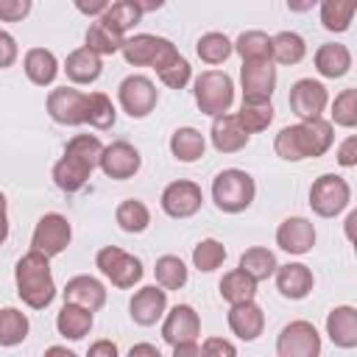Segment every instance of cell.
<instances>
[{"label": "cell", "mask_w": 357, "mask_h": 357, "mask_svg": "<svg viewBox=\"0 0 357 357\" xmlns=\"http://www.w3.org/2000/svg\"><path fill=\"white\" fill-rule=\"evenodd\" d=\"M137 354H151V357H159V349L151 346V343H139V346H131V357Z\"/></svg>", "instance_id": "cell-56"}, {"label": "cell", "mask_w": 357, "mask_h": 357, "mask_svg": "<svg viewBox=\"0 0 357 357\" xmlns=\"http://www.w3.org/2000/svg\"><path fill=\"white\" fill-rule=\"evenodd\" d=\"M45 354H64V357H75V354H73L70 349H64V346H50Z\"/></svg>", "instance_id": "cell-57"}, {"label": "cell", "mask_w": 357, "mask_h": 357, "mask_svg": "<svg viewBox=\"0 0 357 357\" xmlns=\"http://www.w3.org/2000/svg\"><path fill=\"white\" fill-rule=\"evenodd\" d=\"M312 6H318V0H287V8L296 14H307L312 11Z\"/></svg>", "instance_id": "cell-54"}, {"label": "cell", "mask_w": 357, "mask_h": 357, "mask_svg": "<svg viewBox=\"0 0 357 357\" xmlns=\"http://www.w3.org/2000/svg\"><path fill=\"white\" fill-rule=\"evenodd\" d=\"M218 290H220V298H223L226 304H240V301H248V298L257 296V282H254L245 271L234 268V271L223 273Z\"/></svg>", "instance_id": "cell-34"}, {"label": "cell", "mask_w": 357, "mask_h": 357, "mask_svg": "<svg viewBox=\"0 0 357 357\" xmlns=\"http://www.w3.org/2000/svg\"><path fill=\"white\" fill-rule=\"evenodd\" d=\"M201 354H206V357H234L237 354V346L229 343V340H223V337H206L201 343Z\"/></svg>", "instance_id": "cell-47"}, {"label": "cell", "mask_w": 357, "mask_h": 357, "mask_svg": "<svg viewBox=\"0 0 357 357\" xmlns=\"http://www.w3.org/2000/svg\"><path fill=\"white\" fill-rule=\"evenodd\" d=\"M240 84H243V98H259L271 100L276 89V67L271 59L262 61H243L240 67Z\"/></svg>", "instance_id": "cell-18"}, {"label": "cell", "mask_w": 357, "mask_h": 357, "mask_svg": "<svg viewBox=\"0 0 357 357\" xmlns=\"http://www.w3.org/2000/svg\"><path fill=\"white\" fill-rule=\"evenodd\" d=\"M248 137H251V134L237 123L234 114L220 112V114L212 117L209 139H212L215 151H220V153H237V151H243V148L248 145Z\"/></svg>", "instance_id": "cell-21"}, {"label": "cell", "mask_w": 357, "mask_h": 357, "mask_svg": "<svg viewBox=\"0 0 357 357\" xmlns=\"http://www.w3.org/2000/svg\"><path fill=\"white\" fill-rule=\"evenodd\" d=\"M89 357H117V346L112 340H98L89 346Z\"/></svg>", "instance_id": "cell-52"}, {"label": "cell", "mask_w": 357, "mask_h": 357, "mask_svg": "<svg viewBox=\"0 0 357 357\" xmlns=\"http://www.w3.org/2000/svg\"><path fill=\"white\" fill-rule=\"evenodd\" d=\"M312 61H315L318 75H324V78H343V75L351 70V53H349V47L340 45V42H326V45H321V47L315 50Z\"/></svg>", "instance_id": "cell-26"}, {"label": "cell", "mask_w": 357, "mask_h": 357, "mask_svg": "<svg viewBox=\"0 0 357 357\" xmlns=\"http://www.w3.org/2000/svg\"><path fill=\"white\" fill-rule=\"evenodd\" d=\"M243 61H262L271 59V36L265 31H243L237 42H231Z\"/></svg>", "instance_id": "cell-42"}, {"label": "cell", "mask_w": 357, "mask_h": 357, "mask_svg": "<svg viewBox=\"0 0 357 357\" xmlns=\"http://www.w3.org/2000/svg\"><path fill=\"white\" fill-rule=\"evenodd\" d=\"M332 142H335V126L324 117H310V120H298L296 126H284L273 139V151L284 162H304L324 156L332 148Z\"/></svg>", "instance_id": "cell-1"}, {"label": "cell", "mask_w": 357, "mask_h": 357, "mask_svg": "<svg viewBox=\"0 0 357 357\" xmlns=\"http://www.w3.org/2000/svg\"><path fill=\"white\" fill-rule=\"evenodd\" d=\"M287 103L293 109V114L298 120H310V117H324V109L329 106V92L321 81L315 78H298L290 86Z\"/></svg>", "instance_id": "cell-13"}, {"label": "cell", "mask_w": 357, "mask_h": 357, "mask_svg": "<svg viewBox=\"0 0 357 357\" xmlns=\"http://www.w3.org/2000/svg\"><path fill=\"white\" fill-rule=\"evenodd\" d=\"M95 265H98V271L114 284V287H120V290H128V287H134L139 279H142V262L134 257V254H128V251H123V248H117V245H106V248H100L98 254H95Z\"/></svg>", "instance_id": "cell-7"}, {"label": "cell", "mask_w": 357, "mask_h": 357, "mask_svg": "<svg viewBox=\"0 0 357 357\" xmlns=\"http://www.w3.org/2000/svg\"><path fill=\"white\" fill-rule=\"evenodd\" d=\"M307 56V42L301 33L296 31H279L276 36H271V61L276 64H298Z\"/></svg>", "instance_id": "cell-30"}, {"label": "cell", "mask_w": 357, "mask_h": 357, "mask_svg": "<svg viewBox=\"0 0 357 357\" xmlns=\"http://www.w3.org/2000/svg\"><path fill=\"white\" fill-rule=\"evenodd\" d=\"M153 276H156V284L165 287V290H181L187 284V279H190L187 265L178 257H173V254H165V257L156 259Z\"/></svg>", "instance_id": "cell-39"}, {"label": "cell", "mask_w": 357, "mask_h": 357, "mask_svg": "<svg viewBox=\"0 0 357 357\" xmlns=\"http://www.w3.org/2000/svg\"><path fill=\"white\" fill-rule=\"evenodd\" d=\"M47 114L59 126H84L86 123V92L75 86H56L47 95Z\"/></svg>", "instance_id": "cell-12"}, {"label": "cell", "mask_w": 357, "mask_h": 357, "mask_svg": "<svg viewBox=\"0 0 357 357\" xmlns=\"http://www.w3.org/2000/svg\"><path fill=\"white\" fill-rule=\"evenodd\" d=\"M56 329H59V335L64 340H81L92 329V312L86 307H81V304L64 301V307L56 315Z\"/></svg>", "instance_id": "cell-28"}, {"label": "cell", "mask_w": 357, "mask_h": 357, "mask_svg": "<svg viewBox=\"0 0 357 357\" xmlns=\"http://www.w3.org/2000/svg\"><path fill=\"white\" fill-rule=\"evenodd\" d=\"M131 3H134V6H137L142 14H148V11H159V8H162L167 0H131Z\"/></svg>", "instance_id": "cell-55"}, {"label": "cell", "mask_w": 357, "mask_h": 357, "mask_svg": "<svg viewBox=\"0 0 357 357\" xmlns=\"http://www.w3.org/2000/svg\"><path fill=\"white\" fill-rule=\"evenodd\" d=\"M128 310H131V321L139 324V326H153L156 321H162V315L167 312V290L159 287V284H145L139 287L131 301H128Z\"/></svg>", "instance_id": "cell-16"}, {"label": "cell", "mask_w": 357, "mask_h": 357, "mask_svg": "<svg viewBox=\"0 0 357 357\" xmlns=\"http://www.w3.org/2000/svg\"><path fill=\"white\" fill-rule=\"evenodd\" d=\"M22 70H25L31 84L50 86L56 81V75H59V59L47 47H31L25 53V59H22Z\"/></svg>", "instance_id": "cell-27"}, {"label": "cell", "mask_w": 357, "mask_h": 357, "mask_svg": "<svg viewBox=\"0 0 357 357\" xmlns=\"http://www.w3.org/2000/svg\"><path fill=\"white\" fill-rule=\"evenodd\" d=\"M337 165L340 167H354L357 165V137L354 134H349L340 142V148H337Z\"/></svg>", "instance_id": "cell-49"}, {"label": "cell", "mask_w": 357, "mask_h": 357, "mask_svg": "<svg viewBox=\"0 0 357 357\" xmlns=\"http://www.w3.org/2000/svg\"><path fill=\"white\" fill-rule=\"evenodd\" d=\"M33 0H0V22H20L31 14Z\"/></svg>", "instance_id": "cell-46"}, {"label": "cell", "mask_w": 357, "mask_h": 357, "mask_svg": "<svg viewBox=\"0 0 357 357\" xmlns=\"http://www.w3.org/2000/svg\"><path fill=\"white\" fill-rule=\"evenodd\" d=\"M100 20H103L109 28H114L117 33H123V36H126V31H131L134 25H139L142 11H139L131 0H117V3H112V6L100 14Z\"/></svg>", "instance_id": "cell-43"}, {"label": "cell", "mask_w": 357, "mask_h": 357, "mask_svg": "<svg viewBox=\"0 0 357 357\" xmlns=\"http://www.w3.org/2000/svg\"><path fill=\"white\" fill-rule=\"evenodd\" d=\"M100 153H103V142L95 134H75L64 145V156L53 165L56 187L61 192H78L98 167Z\"/></svg>", "instance_id": "cell-2"}, {"label": "cell", "mask_w": 357, "mask_h": 357, "mask_svg": "<svg viewBox=\"0 0 357 357\" xmlns=\"http://www.w3.org/2000/svg\"><path fill=\"white\" fill-rule=\"evenodd\" d=\"M204 151H206V139H204V134L198 128L184 126V128H176L170 134V153L178 162L192 165V162H198L204 156Z\"/></svg>", "instance_id": "cell-29"}, {"label": "cell", "mask_w": 357, "mask_h": 357, "mask_svg": "<svg viewBox=\"0 0 357 357\" xmlns=\"http://www.w3.org/2000/svg\"><path fill=\"white\" fill-rule=\"evenodd\" d=\"M139 165H142L139 151L131 142H126V139H117L112 145H103V153H100V162H98V167L109 178H114V181H126V178L137 176Z\"/></svg>", "instance_id": "cell-15"}, {"label": "cell", "mask_w": 357, "mask_h": 357, "mask_svg": "<svg viewBox=\"0 0 357 357\" xmlns=\"http://www.w3.org/2000/svg\"><path fill=\"white\" fill-rule=\"evenodd\" d=\"M28 329H31V321L22 310H17V307H3L0 310V346L3 349L20 346L28 337Z\"/></svg>", "instance_id": "cell-35"}, {"label": "cell", "mask_w": 357, "mask_h": 357, "mask_svg": "<svg viewBox=\"0 0 357 357\" xmlns=\"http://www.w3.org/2000/svg\"><path fill=\"white\" fill-rule=\"evenodd\" d=\"M114 120H117V109H114L112 98L103 92H89L86 95V123L98 131H106L114 126Z\"/></svg>", "instance_id": "cell-41"}, {"label": "cell", "mask_w": 357, "mask_h": 357, "mask_svg": "<svg viewBox=\"0 0 357 357\" xmlns=\"http://www.w3.org/2000/svg\"><path fill=\"white\" fill-rule=\"evenodd\" d=\"M156 75H159V81H162L165 86H170V89H184V86L190 84V78H192V67H190V61H187L178 50H173V53L156 67Z\"/></svg>", "instance_id": "cell-40"}, {"label": "cell", "mask_w": 357, "mask_h": 357, "mask_svg": "<svg viewBox=\"0 0 357 357\" xmlns=\"http://www.w3.org/2000/svg\"><path fill=\"white\" fill-rule=\"evenodd\" d=\"M73 240V226L64 215L59 212H47L36 220L33 226V234H31V248L45 254V257H59Z\"/></svg>", "instance_id": "cell-10"}, {"label": "cell", "mask_w": 357, "mask_h": 357, "mask_svg": "<svg viewBox=\"0 0 357 357\" xmlns=\"http://www.w3.org/2000/svg\"><path fill=\"white\" fill-rule=\"evenodd\" d=\"M351 201V187L337 173H324L310 187V206L318 218H335L340 215Z\"/></svg>", "instance_id": "cell-6"}, {"label": "cell", "mask_w": 357, "mask_h": 357, "mask_svg": "<svg viewBox=\"0 0 357 357\" xmlns=\"http://www.w3.org/2000/svg\"><path fill=\"white\" fill-rule=\"evenodd\" d=\"M114 220H117V226H120L123 231H128V234H139V231H145V229L151 226V212H148V206H145L142 201H137V198H126V201L117 204V209H114Z\"/></svg>", "instance_id": "cell-36"}, {"label": "cell", "mask_w": 357, "mask_h": 357, "mask_svg": "<svg viewBox=\"0 0 357 357\" xmlns=\"http://www.w3.org/2000/svg\"><path fill=\"white\" fill-rule=\"evenodd\" d=\"M257 184L251 173L240 167H226L212 178V201L226 215H240L254 204Z\"/></svg>", "instance_id": "cell-4"}, {"label": "cell", "mask_w": 357, "mask_h": 357, "mask_svg": "<svg viewBox=\"0 0 357 357\" xmlns=\"http://www.w3.org/2000/svg\"><path fill=\"white\" fill-rule=\"evenodd\" d=\"M223 259H226V245L220 240H215V237H206L192 248V265L198 271H204V273L218 271L223 265Z\"/></svg>", "instance_id": "cell-44"}, {"label": "cell", "mask_w": 357, "mask_h": 357, "mask_svg": "<svg viewBox=\"0 0 357 357\" xmlns=\"http://www.w3.org/2000/svg\"><path fill=\"white\" fill-rule=\"evenodd\" d=\"M276 276V290L290 298V301H301L312 293V284H315V276L312 271L304 265V262H287V265H276L273 271Z\"/></svg>", "instance_id": "cell-20"}, {"label": "cell", "mask_w": 357, "mask_h": 357, "mask_svg": "<svg viewBox=\"0 0 357 357\" xmlns=\"http://www.w3.org/2000/svg\"><path fill=\"white\" fill-rule=\"evenodd\" d=\"M354 223H357V212H351V215L346 218V237H349V240H351V226H354Z\"/></svg>", "instance_id": "cell-58"}, {"label": "cell", "mask_w": 357, "mask_h": 357, "mask_svg": "<svg viewBox=\"0 0 357 357\" xmlns=\"http://www.w3.org/2000/svg\"><path fill=\"white\" fill-rule=\"evenodd\" d=\"M61 296H64V301L81 304V307H86L89 312H98V310L106 304V287H103V282L95 279V276H86V273L73 276V279L64 284Z\"/></svg>", "instance_id": "cell-23"}, {"label": "cell", "mask_w": 357, "mask_h": 357, "mask_svg": "<svg viewBox=\"0 0 357 357\" xmlns=\"http://www.w3.org/2000/svg\"><path fill=\"white\" fill-rule=\"evenodd\" d=\"M195 53H198V59H201L204 64H223V61L234 53V45H231V39H229L226 33L209 31V33H204V36L195 42Z\"/></svg>", "instance_id": "cell-38"}, {"label": "cell", "mask_w": 357, "mask_h": 357, "mask_svg": "<svg viewBox=\"0 0 357 357\" xmlns=\"http://www.w3.org/2000/svg\"><path fill=\"white\" fill-rule=\"evenodd\" d=\"M73 6H75L84 17H100V14L112 6V0H73Z\"/></svg>", "instance_id": "cell-50"}, {"label": "cell", "mask_w": 357, "mask_h": 357, "mask_svg": "<svg viewBox=\"0 0 357 357\" xmlns=\"http://www.w3.org/2000/svg\"><path fill=\"white\" fill-rule=\"evenodd\" d=\"M326 335L335 346L340 349H354L357 346V310L349 304L335 307L326 315Z\"/></svg>", "instance_id": "cell-25"}, {"label": "cell", "mask_w": 357, "mask_h": 357, "mask_svg": "<svg viewBox=\"0 0 357 357\" xmlns=\"http://www.w3.org/2000/svg\"><path fill=\"white\" fill-rule=\"evenodd\" d=\"M17 56H20L17 39H14L8 31H3V28H0V70L11 67V64L17 61Z\"/></svg>", "instance_id": "cell-48"}, {"label": "cell", "mask_w": 357, "mask_h": 357, "mask_svg": "<svg viewBox=\"0 0 357 357\" xmlns=\"http://www.w3.org/2000/svg\"><path fill=\"white\" fill-rule=\"evenodd\" d=\"M170 349H173V357H201L198 340H184V343H176Z\"/></svg>", "instance_id": "cell-51"}, {"label": "cell", "mask_w": 357, "mask_h": 357, "mask_svg": "<svg viewBox=\"0 0 357 357\" xmlns=\"http://www.w3.org/2000/svg\"><path fill=\"white\" fill-rule=\"evenodd\" d=\"M117 100H120V109H123L128 117L142 120V117H148V114L156 109V103H159V89H156V84H153L148 75L134 73V75H128V78L120 81V86H117Z\"/></svg>", "instance_id": "cell-8"}, {"label": "cell", "mask_w": 357, "mask_h": 357, "mask_svg": "<svg viewBox=\"0 0 357 357\" xmlns=\"http://www.w3.org/2000/svg\"><path fill=\"white\" fill-rule=\"evenodd\" d=\"M276 254L271 251V248H265V245H251V248H245L243 254H240V271H245L254 282H265V279H271L273 276V271H276Z\"/></svg>", "instance_id": "cell-31"}, {"label": "cell", "mask_w": 357, "mask_h": 357, "mask_svg": "<svg viewBox=\"0 0 357 357\" xmlns=\"http://www.w3.org/2000/svg\"><path fill=\"white\" fill-rule=\"evenodd\" d=\"M8 237V215H6V195L0 192V245Z\"/></svg>", "instance_id": "cell-53"}, {"label": "cell", "mask_w": 357, "mask_h": 357, "mask_svg": "<svg viewBox=\"0 0 357 357\" xmlns=\"http://www.w3.org/2000/svg\"><path fill=\"white\" fill-rule=\"evenodd\" d=\"M162 209L165 215L181 220V218H192L201 204H204V192L195 181H187V178H178V181H170L165 190H162Z\"/></svg>", "instance_id": "cell-14"}, {"label": "cell", "mask_w": 357, "mask_h": 357, "mask_svg": "<svg viewBox=\"0 0 357 357\" xmlns=\"http://www.w3.org/2000/svg\"><path fill=\"white\" fill-rule=\"evenodd\" d=\"M276 245L293 257L310 254L315 245V226L307 218H284L276 229Z\"/></svg>", "instance_id": "cell-19"}, {"label": "cell", "mask_w": 357, "mask_h": 357, "mask_svg": "<svg viewBox=\"0 0 357 357\" xmlns=\"http://www.w3.org/2000/svg\"><path fill=\"white\" fill-rule=\"evenodd\" d=\"M234 117H237V123H240L248 134H257V131H265V128L273 123V106H271V100L243 98V106H240V112H237Z\"/></svg>", "instance_id": "cell-32"}, {"label": "cell", "mask_w": 357, "mask_h": 357, "mask_svg": "<svg viewBox=\"0 0 357 357\" xmlns=\"http://www.w3.org/2000/svg\"><path fill=\"white\" fill-rule=\"evenodd\" d=\"M279 357H318L321 335L310 321H290L276 337Z\"/></svg>", "instance_id": "cell-11"}, {"label": "cell", "mask_w": 357, "mask_h": 357, "mask_svg": "<svg viewBox=\"0 0 357 357\" xmlns=\"http://www.w3.org/2000/svg\"><path fill=\"white\" fill-rule=\"evenodd\" d=\"M321 6V25L332 33H343L349 31L354 11H357V0H318Z\"/></svg>", "instance_id": "cell-33"}, {"label": "cell", "mask_w": 357, "mask_h": 357, "mask_svg": "<svg viewBox=\"0 0 357 357\" xmlns=\"http://www.w3.org/2000/svg\"><path fill=\"white\" fill-rule=\"evenodd\" d=\"M162 318H165L162 321V337H165V343L176 346V343H184V340H198V335H201V318H198V312L190 304H176Z\"/></svg>", "instance_id": "cell-17"}, {"label": "cell", "mask_w": 357, "mask_h": 357, "mask_svg": "<svg viewBox=\"0 0 357 357\" xmlns=\"http://www.w3.org/2000/svg\"><path fill=\"white\" fill-rule=\"evenodd\" d=\"M123 39H126L123 33H117V31L109 28L103 20H98V22H92V25L86 28L84 45H86L89 50H95L98 56H112V53H120Z\"/></svg>", "instance_id": "cell-37"}, {"label": "cell", "mask_w": 357, "mask_h": 357, "mask_svg": "<svg viewBox=\"0 0 357 357\" xmlns=\"http://www.w3.org/2000/svg\"><path fill=\"white\" fill-rule=\"evenodd\" d=\"M329 123L343 126V128H354L357 126V89H343L340 95H335L332 120Z\"/></svg>", "instance_id": "cell-45"}, {"label": "cell", "mask_w": 357, "mask_h": 357, "mask_svg": "<svg viewBox=\"0 0 357 357\" xmlns=\"http://www.w3.org/2000/svg\"><path fill=\"white\" fill-rule=\"evenodd\" d=\"M14 284H17V296L22 298V304H28L31 310H45L56 298L50 257L39 254L33 248L28 254H22L14 268Z\"/></svg>", "instance_id": "cell-3"}, {"label": "cell", "mask_w": 357, "mask_h": 357, "mask_svg": "<svg viewBox=\"0 0 357 357\" xmlns=\"http://www.w3.org/2000/svg\"><path fill=\"white\" fill-rule=\"evenodd\" d=\"M195 103L204 114L215 117L220 112H229L234 103V81L220 70H204L192 84Z\"/></svg>", "instance_id": "cell-5"}, {"label": "cell", "mask_w": 357, "mask_h": 357, "mask_svg": "<svg viewBox=\"0 0 357 357\" xmlns=\"http://www.w3.org/2000/svg\"><path fill=\"white\" fill-rule=\"evenodd\" d=\"M64 73L73 84H92L100 78L103 73V56H98L95 50H89L86 45L84 47H75L67 59H64Z\"/></svg>", "instance_id": "cell-24"}, {"label": "cell", "mask_w": 357, "mask_h": 357, "mask_svg": "<svg viewBox=\"0 0 357 357\" xmlns=\"http://www.w3.org/2000/svg\"><path fill=\"white\" fill-rule=\"evenodd\" d=\"M176 50V45L165 36H156V33H134V36H126L123 39V59L131 64V67H159L170 53Z\"/></svg>", "instance_id": "cell-9"}, {"label": "cell", "mask_w": 357, "mask_h": 357, "mask_svg": "<svg viewBox=\"0 0 357 357\" xmlns=\"http://www.w3.org/2000/svg\"><path fill=\"white\" fill-rule=\"evenodd\" d=\"M229 329L240 337V340H257L265 329V312L262 307L248 298V301H240V304H229Z\"/></svg>", "instance_id": "cell-22"}]
</instances>
